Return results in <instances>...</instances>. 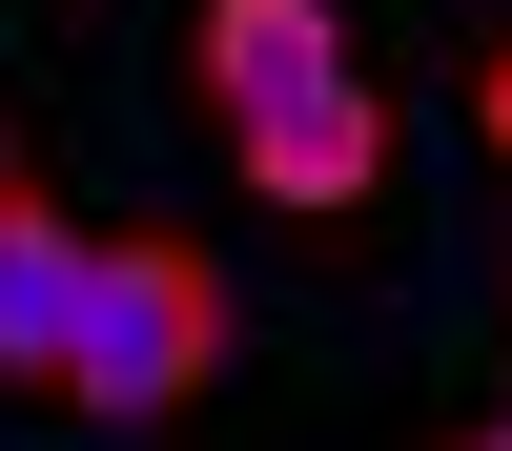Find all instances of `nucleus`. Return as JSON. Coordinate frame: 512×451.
<instances>
[{
	"mask_svg": "<svg viewBox=\"0 0 512 451\" xmlns=\"http://www.w3.org/2000/svg\"><path fill=\"white\" fill-rule=\"evenodd\" d=\"M226 164H246V205H287V226H328L349 246L369 205H390V82H308V103H267V123H226Z\"/></svg>",
	"mask_w": 512,
	"mask_h": 451,
	"instance_id": "nucleus-2",
	"label": "nucleus"
},
{
	"mask_svg": "<svg viewBox=\"0 0 512 451\" xmlns=\"http://www.w3.org/2000/svg\"><path fill=\"white\" fill-rule=\"evenodd\" d=\"M185 82H205V123L308 103V82H349V0H185Z\"/></svg>",
	"mask_w": 512,
	"mask_h": 451,
	"instance_id": "nucleus-4",
	"label": "nucleus"
},
{
	"mask_svg": "<svg viewBox=\"0 0 512 451\" xmlns=\"http://www.w3.org/2000/svg\"><path fill=\"white\" fill-rule=\"evenodd\" d=\"M451 451H512V410H472V431H451Z\"/></svg>",
	"mask_w": 512,
	"mask_h": 451,
	"instance_id": "nucleus-5",
	"label": "nucleus"
},
{
	"mask_svg": "<svg viewBox=\"0 0 512 451\" xmlns=\"http://www.w3.org/2000/svg\"><path fill=\"white\" fill-rule=\"evenodd\" d=\"M82 205L41 185V144H0V390H62V308H82Z\"/></svg>",
	"mask_w": 512,
	"mask_h": 451,
	"instance_id": "nucleus-3",
	"label": "nucleus"
},
{
	"mask_svg": "<svg viewBox=\"0 0 512 451\" xmlns=\"http://www.w3.org/2000/svg\"><path fill=\"white\" fill-rule=\"evenodd\" d=\"M492 164H512V62H492Z\"/></svg>",
	"mask_w": 512,
	"mask_h": 451,
	"instance_id": "nucleus-6",
	"label": "nucleus"
},
{
	"mask_svg": "<svg viewBox=\"0 0 512 451\" xmlns=\"http://www.w3.org/2000/svg\"><path fill=\"white\" fill-rule=\"evenodd\" d=\"M205 369H226V267H205L185 226H123L82 246V308H62V390L82 431H164V410H205Z\"/></svg>",
	"mask_w": 512,
	"mask_h": 451,
	"instance_id": "nucleus-1",
	"label": "nucleus"
}]
</instances>
